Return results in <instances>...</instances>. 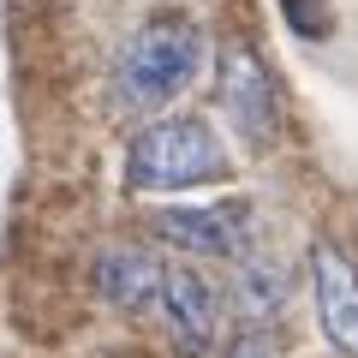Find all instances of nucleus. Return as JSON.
I'll return each mask as SVG.
<instances>
[{
  "label": "nucleus",
  "mask_w": 358,
  "mask_h": 358,
  "mask_svg": "<svg viewBox=\"0 0 358 358\" xmlns=\"http://www.w3.org/2000/svg\"><path fill=\"white\" fill-rule=\"evenodd\" d=\"M203 60H209L203 24L179 6H155L114 54V102L131 114H155L203 78Z\"/></svg>",
  "instance_id": "1"
},
{
  "label": "nucleus",
  "mask_w": 358,
  "mask_h": 358,
  "mask_svg": "<svg viewBox=\"0 0 358 358\" xmlns=\"http://www.w3.org/2000/svg\"><path fill=\"white\" fill-rule=\"evenodd\" d=\"M221 358H281V346L268 341L263 329H245L239 341H227V352H221Z\"/></svg>",
  "instance_id": "9"
},
{
  "label": "nucleus",
  "mask_w": 358,
  "mask_h": 358,
  "mask_svg": "<svg viewBox=\"0 0 358 358\" xmlns=\"http://www.w3.org/2000/svg\"><path fill=\"white\" fill-rule=\"evenodd\" d=\"M155 310H162V329H167V341H173V352L203 358L209 346H215V334H221V299H215V287H209L192 263L167 268L162 305H155Z\"/></svg>",
  "instance_id": "6"
},
{
  "label": "nucleus",
  "mask_w": 358,
  "mask_h": 358,
  "mask_svg": "<svg viewBox=\"0 0 358 358\" xmlns=\"http://www.w3.org/2000/svg\"><path fill=\"white\" fill-rule=\"evenodd\" d=\"M233 173L221 131L197 114H167L126 143V185L131 192H197Z\"/></svg>",
  "instance_id": "2"
},
{
  "label": "nucleus",
  "mask_w": 358,
  "mask_h": 358,
  "mask_svg": "<svg viewBox=\"0 0 358 358\" xmlns=\"http://www.w3.org/2000/svg\"><path fill=\"white\" fill-rule=\"evenodd\" d=\"M227 299H233V310H239L245 329H268V322L287 310V299H293V275H287L281 257L251 251V257H239V263H233Z\"/></svg>",
  "instance_id": "8"
},
{
  "label": "nucleus",
  "mask_w": 358,
  "mask_h": 358,
  "mask_svg": "<svg viewBox=\"0 0 358 358\" xmlns=\"http://www.w3.org/2000/svg\"><path fill=\"white\" fill-rule=\"evenodd\" d=\"M215 102L227 114V126L239 131V143L268 150V143L281 138V90H275L263 54L245 36H227L215 48Z\"/></svg>",
  "instance_id": "3"
},
{
  "label": "nucleus",
  "mask_w": 358,
  "mask_h": 358,
  "mask_svg": "<svg viewBox=\"0 0 358 358\" xmlns=\"http://www.w3.org/2000/svg\"><path fill=\"white\" fill-rule=\"evenodd\" d=\"M310 305H317L322 341L341 358H358V268L329 239L310 245Z\"/></svg>",
  "instance_id": "5"
},
{
  "label": "nucleus",
  "mask_w": 358,
  "mask_h": 358,
  "mask_svg": "<svg viewBox=\"0 0 358 358\" xmlns=\"http://www.w3.org/2000/svg\"><path fill=\"white\" fill-rule=\"evenodd\" d=\"M162 281H167V263L155 251H143V245H108L96 257V293L114 310H131V317L155 310L162 305Z\"/></svg>",
  "instance_id": "7"
},
{
  "label": "nucleus",
  "mask_w": 358,
  "mask_h": 358,
  "mask_svg": "<svg viewBox=\"0 0 358 358\" xmlns=\"http://www.w3.org/2000/svg\"><path fill=\"white\" fill-rule=\"evenodd\" d=\"M150 233L173 251L192 257H221V263H239L257 251V203L251 197H221V203H179L162 209L150 221Z\"/></svg>",
  "instance_id": "4"
}]
</instances>
